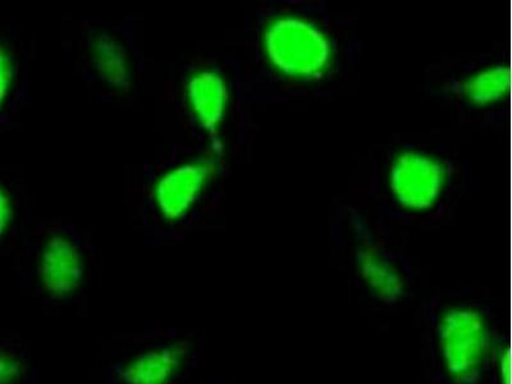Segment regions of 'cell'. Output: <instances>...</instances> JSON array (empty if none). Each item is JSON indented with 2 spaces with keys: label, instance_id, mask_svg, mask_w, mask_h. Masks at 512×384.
<instances>
[{
  "label": "cell",
  "instance_id": "1",
  "mask_svg": "<svg viewBox=\"0 0 512 384\" xmlns=\"http://www.w3.org/2000/svg\"><path fill=\"white\" fill-rule=\"evenodd\" d=\"M423 341L429 384H506V332L487 301L465 294L434 297Z\"/></svg>",
  "mask_w": 512,
  "mask_h": 384
},
{
  "label": "cell",
  "instance_id": "2",
  "mask_svg": "<svg viewBox=\"0 0 512 384\" xmlns=\"http://www.w3.org/2000/svg\"><path fill=\"white\" fill-rule=\"evenodd\" d=\"M199 341L182 329L150 333L109 364L107 384H182L199 363Z\"/></svg>",
  "mask_w": 512,
  "mask_h": 384
},
{
  "label": "cell",
  "instance_id": "3",
  "mask_svg": "<svg viewBox=\"0 0 512 384\" xmlns=\"http://www.w3.org/2000/svg\"><path fill=\"white\" fill-rule=\"evenodd\" d=\"M265 48L273 66L300 79H318L327 71L332 57L327 36L296 17H283L269 25Z\"/></svg>",
  "mask_w": 512,
  "mask_h": 384
},
{
  "label": "cell",
  "instance_id": "4",
  "mask_svg": "<svg viewBox=\"0 0 512 384\" xmlns=\"http://www.w3.org/2000/svg\"><path fill=\"white\" fill-rule=\"evenodd\" d=\"M352 263L356 281L374 300L386 306H397L408 297L410 263L399 251L368 237L355 246Z\"/></svg>",
  "mask_w": 512,
  "mask_h": 384
},
{
  "label": "cell",
  "instance_id": "5",
  "mask_svg": "<svg viewBox=\"0 0 512 384\" xmlns=\"http://www.w3.org/2000/svg\"><path fill=\"white\" fill-rule=\"evenodd\" d=\"M446 181V167L428 155L405 152L393 160L390 189L393 198L406 209L432 208L440 200Z\"/></svg>",
  "mask_w": 512,
  "mask_h": 384
},
{
  "label": "cell",
  "instance_id": "6",
  "mask_svg": "<svg viewBox=\"0 0 512 384\" xmlns=\"http://www.w3.org/2000/svg\"><path fill=\"white\" fill-rule=\"evenodd\" d=\"M40 290L52 303H66L79 292L85 277V260L79 241L54 236L38 258Z\"/></svg>",
  "mask_w": 512,
  "mask_h": 384
},
{
  "label": "cell",
  "instance_id": "7",
  "mask_svg": "<svg viewBox=\"0 0 512 384\" xmlns=\"http://www.w3.org/2000/svg\"><path fill=\"white\" fill-rule=\"evenodd\" d=\"M207 169L186 167L169 175L159 187V203L168 216H180L189 207L192 199L203 184Z\"/></svg>",
  "mask_w": 512,
  "mask_h": 384
},
{
  "label": "cell",
  "instance_id": "8",
  "mask_svg": "<svg viewBox=\"0 0 512 384\" xmlns=\"http://www.w3.org/2000/svg\"><path fill=\"white\" fill-rule=\"evenodd\" d=\"M509 86L510 72L500 64L475 73L459 86V91L469 103L489 105L504 99Z\"/></svg>",
  "mask_w": 512,
  "mask_h": 384
},
{
  "label": "cell",
  "instance_id": "9",
  "mask_svg": "<svg viewBox=\"0 0 512 384\" xmlns=\"http://www.w3.org/2000/svg\"><path fill=\"white\" fill-rule=\"evenodd\" d=\"M191 96L205 127L213 128L222 120L226 90L217 75L204 73L195 79L191 84Z\"/></svg>",
  "mask_w": 512,
  "mask_h": 384
},
{
  "label": "cell",
  "instance_id": "10",
  "mask_svg": "<svg viewBox=\"0 0 512 384\" xmlns=\"http://www.w3.org/2000/svg\"><path fill=\"white\" fill-rule=\"evenodd\" d=\"M36 367L26 347L0 340V384H35Z\"/></svg>",
  "mask_w": 512,
  "mask_h": 384
},
{
  "label": "cell",
  "instance_id": "11",
  "mask_svg": "<svg viewBox=\"0 0 512 384\" xmlns=\"http://www.w3.org/2000/svg\"><path fill=\"white\" fill-rule=\"evenodd\" d=\"M12 44L0 36V127L11 117L13 94L17 80V66Z\"/></svg>",
  "mask_w": 512,
  "mask_h": 384
},
{
  "label": "cell",
  "instance_id": "12",
  "mask_svg": "<svg viewBox=\"0 0 512 384\" xmlns=\"http://www.w3.org/2000/svg\"><path fill=\"white\" fill-rule=\"evenodd\" d=\"M15 219V198L12 186L6 177L0 175V244L7 239Z\"/></svg>",
  "mask_w": 512,
  "mask_h": 384
},
{
  "label": "cell",
  "instance_id": "13",
  "mask_svg": "<svg viewBox=\"0 0 512 384\" xmlns=\"http://www.w3.org/2000/svg\"><path fill=\"white\" fill-rule=\"evenodd\" d=\"M208 384H222V383H219V382H212V383H208Z\"/></svg>",
  "mask_w": 512,
  "mask_h": 384
}]
</instances>
